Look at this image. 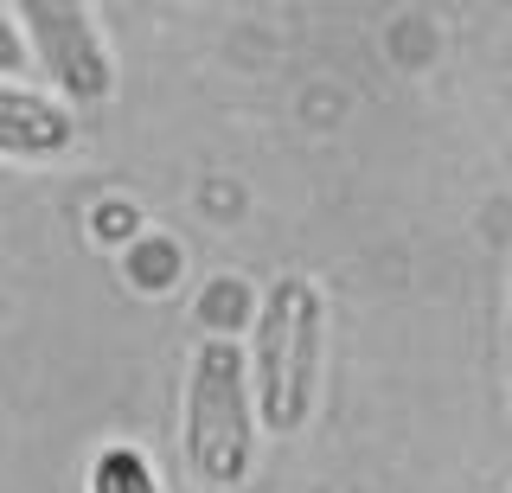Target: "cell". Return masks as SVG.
Listing matches in <instances>:
<instances>
[{"instance_id": "6da1fadb", "label": "cell", "mask_w": 512, "mask_h": 493, "mask_svg": "<svg viewBox=\"0 0 512 493\" xmlns=\"http://www.w3.org/2000/svg\"><path fill=\"white\" fill-rule=\"evenodd\" d=\"M256 378L250 353L237 340H199L186 365V410H180V449L186 474L212 493H237L256 468Z\"/></svg>"}, {"instance_id": "7a4b0ae2", "label": "cell", "mask_w": 512, "mask_h": 493, "mask_svg": "<svg viewBox=\"0 0 512 493\" xmlns=\"http://www.w3.org/2000/svg\"><path fill=\"white\" fill-rule=\"evenodd\" d=\"M320 353H327V301L308 276H276L256 308L250 378L256 417L269 436H301L320 397Z\"/></svg>"}, {"instance_id": "3957f363", "label": "cell", "mask_w": 512, "mask_h": 493, "mask_svg": "<svg viewBox=\"0 0 512 493\" xmlns=\"http://www.w3.org/2000/svg\"><path fill=\"white\" fill-rule=\"evenodd\" d=\"M13 26L32 39L39 71L58 84L64 103H109L116 97V58H109V39H103L90 7H77V0H20Z\"/></svg>"}, {"instance_id": "277c9868", "label": "cell", "mask_w": 512, "mask_h": 493, "mask_svg": "<svg viewBox=\"0 0 512 493\" xmlns=\"http://www.w3.org/2000/svg\"><path fill=\"white\" fill-rule=\"evenodd\" d=\"M71 141H77L71 109L0 77V154L7 161H58V154H71Z\"/></svg>"}, {"instance_id": "5b68a950", "label": "cell", "mask_w": 512, "mask_h": 493, "mask_svg": "<svg viewBox=\"0 0 512 493\" xmlns=\"http://www.w3.org/2000/svg\"><path fill=\"white\" fill-rule=\"evenodd\" d=\"M90 493H167V487L135 442H103L90 455Z\"/></svg>"}, {"instance_id": "8992f818", "label": "cell", "mask_w": 512, "mask_h": 493, "mask_svg": "<svg viewBox=\"0 0 512 493\" xmlns=\"http://www.w3.org/2000/svg\"><path fill=\"white\" fill-rule=\"evenodd\" d=\"M128 269H135L141 289H167L180 276V244L173 237H141V244H128Z\"/></svg>"}, {"instance_id": "52a82bcc", "label": "cell", "mask_w": 512, "mask_h": 493, "mask_svg": "<svg viewBox=\"0 0 512 493\" xmlns=\"http://www.w3.org/2000/svg\"><path fill=\"white\" fill-rule=\"evenodd\" d=\"M506 346H512V321H506Z\"/></svg>"}]
</instances>
